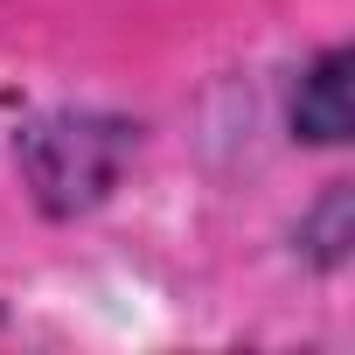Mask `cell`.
<instances>
[{"mask_svg": "<svg viewBox=\"0 0 355 355\" xmlns=\"http://www.w3.org/2000/svg\"><path fill=\"white\" fill-rule=\"evenodd\" d=\"M28 146L63 153L56 167H49V160L28 167V174H35V189H42V202H49V209H77V202L105 196L112 167H119V153H125V132H119V125H91V119H56V125L28 132Z\"/></svg>", "mask_w": 355, "mask_h": 355, "instance_id": "cell-1", "label": "cell"}, {"mask_svg": "<svg viewBox=\"0 0 355 355\" xmlns=\"http://www.w3.org/2000/svg\"><path fill=\"white\" fill-rule=\"evenodd\" d=\"M293 132H306V139H320V146L348 139V49H327V56L300 77Z\"/></svg>", "mask_w": 355, "mask_h": 355, "instance_id": "cell-2", "label": "cell"}]
</instances>
